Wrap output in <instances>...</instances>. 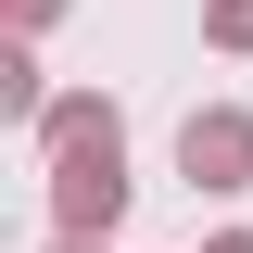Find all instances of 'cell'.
Segmentation results:
<instances>
[{
  "label": "cell",
  "mask_w": 253,
  "mask_h": 253,
  "mask_svg": "<svg viewBox=\"0 0 253 253\" xmlns=\"http://www.w3.org/2000/svg\"><path fill=\"white\" fill-rule=\"evenodd\" d=\"M203 253H253V228H215V241H203Z\"/></svg>",
  "instance_id": "52a82bcc"
},
{
  "label": "cell",
  "mask_w": 253,
  "mask_h": 253,
  "mask_svg": "<svg viewBox=\"0 0 253 253\" xmlns=\"http://www.w3.org/2000/svg\"><path fill=\"white\" fill-rule=\"evenodd\" d=\"M0 114H13V126L51 114V89H38V38H0Z\"/></svg>",
  "instance_id": "277c9868"
},
{
  "label": "cell",
  "mask_w": 253,
  "mask_h": 253,
  "mask_svg": "<svg viewBox=\"0 0 253 253\" xmlns=\"http://www.w3.org/2000/svg\"><path fill=\"white\" fill-rule=\"evenodd\" d=\"M13 13V38H38V26H63V0H0Z\"/></svg>",
  "instance_id": "8992f818"
},
{
  "label": "cell",
  "mask_w": 253,
  "mask_h": 253,
  "mask_svg": "<svg viewBox=\"0 0 253 253\" xmlns=\"http://www.w3.org/2000/svg\"><path fill=\"white\" fill-rule=\"evenodd\" d=\"M101 126H114V101H101V89H63L26 139H38V165H51V152H76V139H101Z\"/></svg>",
  "instance_id": "3957f363"
},
{
  "label": "cell",
  "mask_w": 253,
  "mask_h": 253,
  "mask_svg": "<svg viewBox=\"0 0 253 253\" xmlns=\"http://www.w3.org/2000/svg\"><path fill=\"white\" fill-rule=\"evenodd\" d=\"M203 38L215 51H253V0H203Z\"/></svg>",
  "instance_id": "5b68a950"
},
{
  "label": "cell",
  "mask_w": 253,
  "mask_h": 253,
  "mask_svg": "<svg viewBox=\"0 0 253 253\" xmlns=\"http://www.w3.org/2000/svg\"><path fill=\"white\" fill-rule=\"evenodd\" d=\"M114 215H126V126H101V139L51 152V228L63 241H114Z\"/></svg>",
  "instance_id": "6da1fadb"
},
{
  "label": "cell",
  "mask_w": 253,
  "mask_h": 253,
  "mask_svg": "<svg viewBox=\"0 0 253 253\" xmlns=\"http://www.w3.org/2000/svg\"><path fill=\"white\" fill-rule=\"evenodd\" d=\"M51 253H101V241H51Z\"/></svg>",
  "instance_id": "ba28073f"
},
{
  "label": "cell",
  "mask_w": 253,
  "mask_h": 253,
  "mask_svg": "<svg viewBox=\"0 0 253 253\" xmlns=\"http://www.w3.org/2000/svg\"><path fill=\"white\" fill-rule=\"evenodd\" d=\"M177 177L215 190V203H241V190H253V114H241V101H190V126H177Z\"/></svg>",
  "instance_id": "7a4b0ae2"
}]
</instances>
